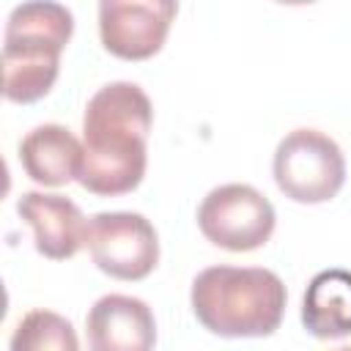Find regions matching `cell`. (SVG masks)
Returning <instances> with one entry per match:
<instances>
[{
  "label": "cell",
  "instance_id": "13",
  "mask_svg": "<svg viewBox=\"0 0 351 351\" xmlns=\"http://www.w3.org/2000/svg\"><path fill=\"white\" fill-rule=\"evenodd\" d=\"M335 351H351V346H343V348H335Z\"/></svg>",
  "mask_w": 351,
  "mask_h": 351
},
{
  "label": "cell",
  "instance_id": "1",
  "mask_svg": "<svg viewBox=\"0 0 351 351\" xmlns=\"http://www.w3.org/2000/svg\"><path fill=\"white\" fill-rule=\"evenodd\" d=\"M154 104L137 82H107L82 115L80 184L101 197L126 195L140 186L148 165V132Z\"/></svg>",
  "mask_w": 351,
  "mask_h": 351
},
{
  "label": "cell",
  "instance_id": "2",
  "mask_svg": "<svg viewBox=\"0 0 351 351\" xmlns=\"http://www.w3.org/2000/svg\"><path fill=\"white\" fill-rule=\"evenodd\" d=\"M285 282L263 266H208L189 291L195 318L219 337H269L285 313Z\"/></svg>",
  "mask_w": 351,
  "mask_h": 351
},
{
  "label": "cell",
  "instance_id": "9",
  "mask_svg": "<svg viewBox=\"0 0 351 351\" xmlns=\"http://www.w3.org/2000/svg\"><path fill=\"white\" fill-rule=\"evenodd\" d=\"M16 214L33 228L36 252L49 261H66L85 247L88 222L80 206L63 195L22 192L16 200Z\"/></svg>",
  "mask_w": 351,
  "mask_h": 351
},
{
  "label": "cell",
  "instance_id": "12",
  "mask_svg": "<svg viewBox=\"0 0 351 351\" xmlns=\"http://www.w3.org/2000/svg\"><path fill=\"white\" fill-rule=\"evenodd\" d=\"M8 351H80V340L71 321L60 313L30 310L16 321Z\"/></svg>",
  "mask_w": 351,
  "mask_h": 351
},
{
  "label": "cell",
  "instance_id": "5",
  "mask_svg": "<svg viewBox=\"0 0 351 351\" xmlns=\"http://www.w3.org/2000/svg\"><path fill=\"white\" fill-rule=\"evenodd\" d=\"M277 225L271 200L252 184H219L197 206L200 233L222 250L250 252L263 247Z\"/></svg>",
  "mask_w": 351,
  "mask_h": 351
},
{
  "label": "cell",
  "instance_id": "8",
  "mask_svg": "<svg viewBox=\"0 0 351 351\" xmlns=\"http://www.w3.org/2000/svg\"><path fill=\"white\" fill-rule=\"evenodd\" d=\"M88 351H154L156 318L151 307L126 293H107L85 315Z\"/></svg>",
  "mask_w": 351,
  "mask_h": 351
},
{
  "label": "cell",
  "instance_id": "4",
  "mask_svg": "<svg viewBox=\"0 0 351 351\" xmlns=\"http://www.w3.org/2000/svg\"><path fill=\"white\" fill-rule=\"evenodd\" d=\"M274 181L293 203H326L346 184V156L340 145L318 129L288 132L274 151Z\"/></svg>",
  "mask_w": 351,
  "mask_h": 351
},
{
  "label": "cell",
  "instance_id": "3",
  "mask_svg": "<svg viewBox=\"0 0 351 351\" xmlns=\"http://www.w3.org/2000/svg\"><path fill=\"white\" fill-rule=\"evenodd\" d=\"M74 33V16L60 3H22L8 14L3 38V96L30 104L47 96L60 71V52Z\"/></svg>",
  "mask_w": 351,
  "mask_h": 351
},
{
  "label": "cell",
  "instance_id": "7",
  "mask_svg": "<svg viewBox=\"0 0 351 351\" xmlns=\"http://www.w3.org/2000/svg\"><path fill=\"white\" fill-rule=\"evenodd\" d=\"M178 5L170 0H104L99 3V36L110 55L145 60L170 33Z\"/></svg>",
  "mask_w": 351,
  "mask_h": 351
},
{
  "label": "cell",
  "instance_id": "11",
  "mask_svg": "<svg viewBox=\"0 0 351 351\" xmlns=\"http://www.w3.org/2000/svg\"><path fill=\"white\" fill-rule=\"evenodd\" d=\"M302 324L321 340L351 335V271H318L302 299Z\"/></svg>",
  "mask_w": 351,
  "mask_h": 351
},
{
  "label": "cell",
  "instance_id": "6",
  "mask_svg": "<svg viewBox=\"0 0 351 351\" xmlns=\"http://www.w3.org/2000/svg\"><path fill=\"white\" fill-rule=\"evenodd\" d=\"M85 247L104 274L115 280H145L159 263V236L137 211H99L88 222Z\"/></svg>",
  "mask_w": 351,
  "mask_h": 351
},
{
  "label": "cell",
  "instance_id": "10",
  "mask_svg": "<svg viewBox=\"0 0 351 351\" xmlns=\"http://www.w3.org/2000/svg\"><path fill=\"white\" fill-rule=\"evenodd\" d=\"M22 170L41 186H63L80 178L82 145L60 123H41L19 140Z\"/></svg>",
  "mask_w": 351,
  "mask_h": 351
}]
</instances>
